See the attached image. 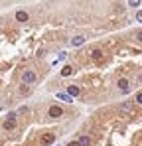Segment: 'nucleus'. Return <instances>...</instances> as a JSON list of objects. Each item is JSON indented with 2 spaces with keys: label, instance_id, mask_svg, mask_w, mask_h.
<instances>
[{
  "label": "nucleus",
  "instance_id": "obj_1",
  "mask_svg": "<svg viewBox=\"0 0 142 146\" xmlns=\"http://www.w3.org/2000/svg\"><path fill=\"white\" fill-rule=\"evenodd\" d=\"M2 126H4V130H14V128H16V115L12 113V115L4 121V124H2Z\"/></svg>",
  "mask_w": 142,
  "mask_h": 146
},
{
  "label": "nucleus",
  "instance_id": "obj_2",
  "mask_svg": "<svg viewBox=\"0 0 142 146\" xmlns=\"http://www.w3.org/2000/svg\"><path fill=\"white\" fill-rule=\"evenodd\" d=\"M132 111H134V101H124V103H120V113L130 115Z\"/></svg>",
  "mask_w": 142,
  "mask_h": 146
},
{
  "label": "nucleus",
  "instance_id": "obj_3",
  "mask_svg": "<svg viewBox=\"0 0 142 146\" xmlns=\"http://www.w3.org/2000/svg\"><path fill=\"white\" fill-rule=\"evenodd\" d=\"M22 81L26 83V85L34 83V81H36V73H34V71H30V69H28V71H24V73H22Z\"/></svg>",
  "mask_w": 142,
  "mask_h": 146
},
{
  "label": "nucleus",
  "instance_id": "obj_4",
  "mask_svg": "<svg viewBox=\"0 0 142 146\" xmlns=\"http://www.w3.org/2000/svg\"><path fill=\"white\" fill-rule=\"evenodd\" d=\"M47 115H49L51 119H57V117H61V115H63V111H61V107H57V105H53V107H49V111H47Z\"/></svg>",
  "mask_w": 142,
  "mask_h": 146
},
{
  "label": "nucleus",
  "instance_id": "obj_5",
  "mask_svg": "<svg viewBox=\"0 0 142 146\" xmlns=\"http://www.w3.org/2000/svg\"><path fill=\"white\" fill-rule=\"evenodd\" d=\"M53 140H55V134H51V132H46L44 136H42V144H53Z\"/></svg>",
  "mask_w": 142,
  "mask_h": 146
},
{
  "label": "nucleus",
  "instance_id": "obj_6",
  "mask_svg": "<svg viewBox=\"0 0 142 146\" xmlns=\"http://www.w3.org/2000/svg\"><path fill=\"white\" fill-rule=\"evenodd\" d=\"M83 44H85V38H83V36H77V38L71 40V46H73V48H81Z\"/></svg>",
  "mask_w": 142,
  "mask_h": 146
},
{
  "label": "nucleus",
  "instance_id": "obj_7",
  "mask_svg": "<svg viewBox=\"0 0 142 146\" xmlns=\"http://www.w3.org/2000/svg\"><path fill=\"white\" fill-rule=\"evenodd\" d=\"M57 99L63 101V103H73V97H71L69 93H57Z\"/></svg>",
  "mask_w": 142,
  "mask_h": 146
},
{
  "label": "nucleus",
  "instance_id": "obj_8",
  "mask_svg": "<svg viewBox=\"0 0 142 146\" xmlns=\"http://www.w3.org/2000/svg\"><path fill=\"white\" fill-rule=\"evenodd\" d=\"M16 20H18V22H28V14L22 12V10H20V12H16Z\"/></svg>",
  "mask_w": 142,
  "mask_h": 146
},
{
  "label": "nucleus",
  "instance_id": "obj_9",
  "mask_svg": "<svg viewBox=\"0 0 142 146\" xmlns=\"http://www.w3.org/2000/svg\"><path fill=\"white\" fill-rule=\"evenodd\" d=\"M67 93H69L71 97H77V95H79V87H75V85H69V87H67Z\"/></svg>",
  "mask_w": 142,
  "mask_h": 146
},
{
  "label": "nucleus",
  "instance_id": "obj_10",
  "mask_svg": "<svg viewBox=\"0 0 142 146\" xmlns=\"http://www.w3.org/2000/svg\"><path fill=\"white\" fill-rule=\"evenodd\" d=\"M118 89L126 91V89H128V79H118Z\"/></svg>",
  "mask_w": 142,
  "mask_h": 146
},
{
  "label": "nucleus",
  "instance_id": "obj_11",
  "mask_svg": "<svg viewBox=\"0 0 142 146\" xmlns=\"http://www.w3.org/2000/svg\"><path fill=\"white\" fill-rule=\"evenodd\" d=\"M71 73H73V67H71V65H65V67L61 69V75H63V77H69Z\"/></svg>",
  "mask_w": 142,
  "mask_h": 146
},
{
  "label": "nucleus",
  "instance_id": "obj_12",
  "mask_svg": "<svg viewBox=\"0 0 142 146\" xmlns=\"http://www.w3.org/2000/svg\"><path fill=\"white\" fill-rule=\"evenodd\" d=\"M79 142H81V146H89V136H81Z\"/></svg>",
  "mask_w": 142,
  "mask_h": 146
},
{
  "label": "nucleus",
  "instance_id": "obj_13",
  "mask_svg": "<svg viewBox=\"0 0 142 146\" xmlns=\"http://www.w3.org/2000/svg\"><path fill=\"white\" fill-rule=\"evenodd\" d=\"M138 4H140V0H128V6H134V8H136Z\"/></svg>",
  "mask_w": 142,
  "mask_h": 146
},
{
  "label": "nucleus",
  "instance_id": "obj_14",
  "mask_svg": "<svg viewBox=\"0 0 142 146\" xmlns=\"http://www.w3.org/2000/svg\"><path fill=\"white\" fill-rule=\"evenodd\" d=\"M136 103H138V105H142V91L136 95Z\"/></svg>",
  "mask_w": 142,
  "mask_h": 146
},
{
  "label": "nucleus",
  "instance_id": "obj_15",
  "mask_svg": "<svg viewBox=\"0 0 142 146\" xmlns=\"http://www.w3.org/2000/svg\"><path fill=\"white\" fill-rule=\"evenodd\" d=\"M136 20H138V22H142V10H140V12H136Z\"/></svg>",
  "mask_w": 142,
  "mask_h": 146
},
{
  "label": "nucleus",
  "instance_id": "obj_16",
  "mask_svg": "<svg viewBox=\"0 0 142 146\" xmlns=\"http://www.w3.org/2000/svg\"><path fill=\"white\" fill-rule=\"evenodd\" d=\"M67 146H81V142H75V140H71V142H69Z\"/></svg>",
  "mask_w": 142,
  "mask_h": 146
},
{
  "label": "nucleus",
  "instance_id": "obj_17",
  "mask_svg": "<svg viewBox=\"0 0 142 146\" xmlns=\"http://www.w3.org/2000/svg\"><path fill=\"white\" fill-rule=\"evenodd\" d=\"M136 38H138V42H142V30L138 32V34H136Z\"/></svg>",
  "mask_w": 142,
  "mask_h": 146
},
{
  "label": "nucleus",
  "instance_id": "obj_18",
  "mask_svg": "<svg viewBox=\"0 0 142 146\" xmlns=\"http://www.w3.org/2000/svg\"><path fill=\"white\" fill-rule=\"evenodd\" d=\"M138 81H140V83H142V75H140V77H138Z\"/></svg>",
  "mask_w": 142,
  "mask_h": 146
}]
</instances>
